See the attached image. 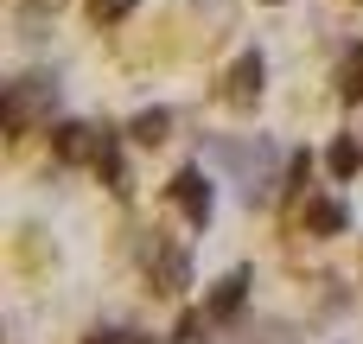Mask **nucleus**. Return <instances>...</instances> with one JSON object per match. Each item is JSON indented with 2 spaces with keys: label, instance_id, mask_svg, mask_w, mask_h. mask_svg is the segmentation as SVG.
Listing matches in <instances>:
<instances>
[{
  "label": "nucleus",
  "instance_id": "obj_1",
  "mask_svg": "<svg viewBox=\"0 0 363 344\" xmlns=\"http://www.w3.org/2000/svg\"><path fill=\"white\" fill-rule=\"evenodd\" d=\"M51 109H57V77H51V70H32V77L6 83L0 121H6V134H26L32 121H51Z\"/></svg>",
  "mask_w": 363,
  "mask_h": 344
},
{
  "label": "nucleus",
  "instance_id": "obj_2",
  "mask_svg": "<svg viewBox=\"0 0 363 344\" xmlns=\"http://www.w3.org/2000/svg\"><path fill=\"white\" fill-rule=\"evenodd\" d=\"M211 153H217V160L236 172V185H242V198H249V204H268V185H274V160H281L268 140H255V147H249V140H217Z\"/></svg>",
  "mask_w": 363,
  "mask_h": 344
},
{
  "label": "nucleus",
  "instance_id": "obj_3",
  "mask_svg": "<svg viewBox=\"0 0 363 344\" xmlns=\"http://www.w3.org/2000/svg\"><path fill=\"white\" fill-rule=\"evenodd\" d=\"M140 268L153 274L160 294H185V287H191V262H185V249H179L172 236H160V230L140 236Z\"/></svg>",
  "mask_w": 363,
  "mask_h": 344
},
{
  "label": "nucleus",
  "instance_id": "obj_4",
  "mask_svg": "<svg viewBox=\"0 0 363 344\" xmlns=\"http://www.w3.org/2000/svg\"><path fill=\"white\" fill-rule=\"evenodd\" d=\"M108 147H115V128H89V121H57L51 128V153L64 166H96Z\"/></svg>",
  "mask_w": 363,
  "mask_h": 344
},
{
  "label": "nucleus",
  "instance_id": "obj_5",
  "mask_svg": "<svg viewBox=\"0 0 363 344\" xmlns=\"http://www.w3.org/2000/svg\"><path fill=\"white\" fill-rule=\"evenodd\" d=\"M166 192H172V204L185 211V223H191V230H204V223H211V211H217V198H211V179H204L198 166H185V172H172V185H166Z\"/></svg>",
  "mask_w": 363,
  "mask_h": 344
},
{
  "label": "nucleus",
  "instance_id": "obj_6",
  "mask_svg": "<svg viewBox=\"0 0 363 344\" xmlns=\"http://www.w3.org/2000/svg\"><path fill=\"white\" fill-rule=\"evenodd\" d=\"M262 77H268L262 51H242V57L230 64V77H223V102H230V109H255V102H262Z\"/></svg>",
  "mask_w": 363,
  "mask_h": 344
},
{
  "label": "nucleus",
  "instance_id": "obj_7",
  "mask_svg": "<svg viewBox=\"0 0 363 344\" xmlns=\"http://www.w3.org/2000/svg\"><path fill=\"white\" fill-rule=\"evenodd\" d=\"M242 300H249V268H230L217 287H211V300H204V313H211V326H230L236 313H242Z\"/></svg>",
  "mask_w": 363,
  "mask_h": 344
},
{
  "label": "nucleus",
  "instance_id": "obj_8",
  "mask_svg": "<svg viewBox=\"0 0 363 344\" xmlns=\"http://www.w3.org/2000/svg\"><path fill=\"white\" fill-rule=\"evenodd\" d=\"M345 223H351V211L338 198H306V230L313 236H345Z\"/></svg>",
  "mask_w": 363,
  "mask_h": 344
},
{
  "label": "nucleus",
  "instance_id": "obj_9",
  "mask_svg": "<svg viewBox=\"0 0 363 344\" xmlns=\"http://www.w3.org/2000/svg\"><path fill=\"white\" fill-rule=\"evenodd\" d=\"M166 128H172V115H166V109H140V115L128 121V134H134L140 147H160V140H166Z\"/></svg>",
  "mask_w": 363,
  "mask_h": 344
},
{
  "label": "nucleus",
  "instance_id": "obj_10",
  "mask_svg": "<svg viewBox=\"0 0 363 344\" xmlns=\"http://www.w3.org/2000/svg\"><path fill=\"white\" fill-rule=\"evenodd\" d=\"M338 96H345V102H363V45L338 64Z\"/></svg>",
  "mask_w": 363,
  "mask_h": 344
},
{
  "label": "nucleus",
  "instance_id": "obj_11",
  "mask_svg": "<svg viewBox=\"0 0 363 344\" xmlns=\"http://www.w3.org/2000/svg\"><path fill=\"white\" fill-rule=\"evenodd\" d=\"M325 166H332L338 179H351V172L363 166V147H357V140H332V153H325Z\"/></svg>",
  "mask_w": 363,
  "mask_h": 344
},
{
  "label": "nucleus",
  "instance_id": "obj_12",
  "mask_svg": "<svg viewBox=\"0 0 363 344\" xmlns=\"http://www.w3.org/2000/svg\"><path fill=\"white\" fill-rule=\"evenodd\" d=\"M128 6H134V0H89V13H96V19H121Z\"/></svg>",
  "mask_w": 363,
  "mask_h": 344
}]
</instances>
